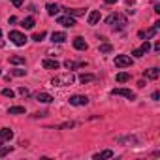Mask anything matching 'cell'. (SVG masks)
Instances as JSON below:
<instances>
[{
	"instance_id": "d590c367",
	"label": "cell",
	"mask_w": 160,
	"mask_h": 160,
	"mask_svg": "<svg viewBox=\"0 0 160 160\" xmlns=\"http://www.w3.org/2000/svg\"><path fill=\"white\" fill-rule=\"evenodd\" d=\"M0 36H2V30H0Z\"/></svg>"
},
{
	"instance_id": "d6986e66",
	"label": "cell",
	"mask_w": 160,
	"mask_h": 160,
	"mask_svg": "<svg viewBox=\"0 0 160 160\" xmlns=\"http://www.w3.org/2000/svg\"><path fill=\"white\" fill-rule=\"evenodd\" d=\"M34 23H36V21H34V17H27V19H23V23H21V25H23V28L30 30V28H34Z\"/></svg>"
},
{
	"instance_id": "8fae6325",
	"label": "cell",
	"mask_w": 160,
	"mask_h": 160,
	"mask_svg": "<svg viewBox=\"0 0 160 160\" xmlns=\"http://www.w3.org/2000/svg\"><path fill=\"white\" fill-rule=\"evenodd\" d=\"M73 47H75V49H79V51H85L89 45H87V42H85L81 36H77V38H73Z\"/></svg>"
},
{
	"instance_id": "52a82bcc",
	"label": "cell",
	"mask_w": 160,
	"mask_h": 160,
	"mask_svg": "<svg viewBox=\"0 0 160 160\" xmlns=\"http://www.w3.org/2000/svg\"><path fill=\"white\" fill-rule=\"evenodd\" d=\"M57 21H58V25H62V27H66V28L75 27V19H73L72 15H62V17H58Z\"/></svg>"
},
{
	"instance_id": "9a60e30c",
	"label": "cell",
	"mask_w": 160,
	"mask_h": 160,
	"mask_svg": "<svg viewBox=\"0 0 160 160\" xmlns=\"http://www.w3.org/2000/svg\"><path fill=\"white\" fill-rule=\"evenodd\" d=\"M13 138V132L10 128H0V139H4V141H10Z\"/></svg>"
},
{
	"instance_id": "ac0fdd59",
	"label": "cell",
	"mask_w": 160,
	"mask_h": 160,
	"mask_svg": "<svg viewBox=\"0 0 160 160\" xmlns=\"http://www.w3.org/2000/svg\"><path fill=\"white\" fill-rule=\"evenodd\" d=\"M94 79H96V77H94L92 73H81V75H79V81H81L83 85H85V83H91V81H94Z\"/></svg>"
},
{
	"instance_id": "7c38bea8",
	"label": "cell",
	"mask_w": 160,
	"mask_h": 160,
	"mask_svg": "<svg viewBox=\"0 0 160 160\" xmlns=\"http://www.w3.org/2000/svg\"><path fill=\"white\" fill-rule=\"evenodd\" d=\"M36 100L42 102V104H51V102H53V96L47 94V92H38V94H36Z\"/></svg>"
},
{
	"instance_id": "3957f363",
	"label": "cell",
	"mask_w": 160,
	"mask_h": 160,
	"mask_svg": "<svg viewBox=\"0 0 160 160\" xmlns=\"http://www.w3.org/2000/svg\"><path fill=\"white\" fill-rule=\"evenodd\" d=\"M10 40H12V43H15V45H19V47L28 42V38H27L23 32H19V30H12V32H10Z\"/></svg>"
},
{
	"instance_id": "5bb4252c",
	"label": "cell",
	"mask_w": 160,
	"mask_h": 160,
	"mask_svg": "<svg viewBox=\"0 0 160 160\" xmlns=\"http://www.w3.org/2000/svg\"><path fill=\"white\" fill-rule=\"evenodd\" d=\"M51 40H53V43H62V42H66V34L64 32H53Z\"/></svg>"
},
{
	"instance_id": "ba28073f",
	"label": "cell",
	"mask_w": 160,
	"mask_h": 160,
	"mask_svg": "<svg viewBox=\"0 0 160 160\" xmlns=\"http://www.w3.org/2000/svg\"><path fill=\"white\" fill-rule=\"evenodd\" d=\"M70 104L72 106H87L89 104V98L87 96H81V94H75L70 98Z\"/></svg>"
},
{
	"instance_id": "5b68a950",
	"label": "cell",
	"mask_w": 160,
	"mask_h": 160,
	"mask_svg": "<svg viewBox=\"0 0 160 160\" xmlns=\"http://www.w3.org/2000/svg\"><path fill=\"white\" fill-rule=\"evenodd\" d=\"M158 30H160V23H154V25H152L149 30H145V32L141 30V32H139V38H145V40H149V38H152V36H154Z\"/></svg>"
},
{
	"instance_id": "e575fe53",
	"label": "cell",
	"mask_w": 160,
	"mask_h": 160,
	"mask_svg": "<svg viewBox=\"0 0 160 160\" xmlns=\"http://www.w3.org/2000/svg\"><path fill=\"white\" fill-rule=\"evenodd\" d=\"M106 2H108V4H115V2H117V0H106Z\"/></svg>"
},
{
	"instance_id": "4fadbf2b",
	"label": "cell",
	"mask_w": 160,
	"mask_h": 160,
	"mask_svg": "<svg viewBox=\"0 0 160 160\" xmlns=\"http://www.w3.org/2000/svg\"><path fill=\"white\" fill-rule=\"evenodd\" d=\"M64 66H66L68 70H75V68H83V66H87V62H83V60H79V62H73V60H66V62H64Z\"/></svg>"
},
{
	"instance_id": "6da1fadb",
	"label": "cell",
	"mask_w": 160,
	"mask_h": 160,
	"mask_svg": "<svg viewBox=\"0 0 160 160\" xmlns=\"http://www.w3.org/2000/svg\"><path fill=\"white\" fill-rule=\"evenodd\" d=\"M106 23H108L111 28H115V30H122V28L128 25L126 17H124V15H121V13H111V15L106 19Z\"/></svg>"
},
{
	"instance_id": "4316f807",
	"label": "cell",
	"mask_w": 160,
	"mask_h": 160,
	"mask_svg": "<svg viewBox=\"0 0 160 160\" xmlns=\"http://www.w3.org/2000/svg\"><path fill=\"white\" fill-rule=\"evenodd\" d=\"M111 49H113V47H111L109 43H102V45H100V53H111Z\"/></svg>"
},
{
	"instance_id": "f546056e",
	"label": "cell",
	"mask_w": 160,
	"mask_h": 160,
	"mask_svg": "<svg viewBox=\"0 0 160 160\" xmlns=\"http://www.w3.org/2000/svg\"><path fill=\"white\" fill-rule=\"evenodd\" d=\"M25 73H27V70H19V68L17 70H12V75H15V77H23Z\"/></svg>"
},
{
	"instance_id": "f1b7e54d",
	"label": "cell",
	"mask_w": 160,
	"mask_h": 160,
	"mask_svg": "<svg viewBox=\"0 0 160 160\" xmlns=\"http://www.w3.org/2000/svg\"><path fill=\"white\" fill-rule=\"evenodd\" d=\"M43 38H45V32H36V34L32 36V40H34V42H42Z\"/></svg>"
},
{
	"instance_id": "cb8c5ba5",
	"label": "cell",
	"mask_w": 160,
	"mask_h": 160,
	"mask_svg": "<svg viewBox=\"0 0 160 160\" xmlns=\"http://www.w3.org/2000/svg\"><path fill=\"white\" fill-rule=\"evenodd\" d=\"M10 62L12 64H25V57H19V55H13V57H10Z\"/></svg>"
},
{
	"instance_id": "277c9868",
	"label": "cell",
	"mask_w": 160,
	"mask_h": 160,
	"mask_svg": "<svg viewBox=\"0 0 160 160\" xmlns=\"http://www.w3.org/2000/svg\"><path fill=\"white\" fill-rule=\"evenodd\" d=\"M132 58L128 57V55H117L115 57V66L117 68H128V66H132Z\"/></svg>"
},
{
	"instance_id": "8992f818",
	"label": "cell",
	"mask_w": 160,
	"mask_h": 160,
	"mask_svg": "<svg viewBox=\"0 0 160 160\" xmlns=\"http://www.w3.org/2000/svg\"><path fill=\"white\" fill-rule=\"evenodd\" d=\"M111 94H113V96H124V98H128V100H134V98H136V94H134L132 91H128V89H113Z\"/></svg>"
},
{
	"instance_id": "e0dca14e",
	"label": "cell",
	"mask_w": 160,
	"mask_h": 160,
	"mask_svg": "<svg viewBox=\"0 0 160 160\" xmlns=\"http://www.w3.org/2000/svg\"><path fill=\"white\" fill-rule=\"evenodd\" d=\"M111 156H113V151H109V149H108V151L96 152V154H94L92 158H94V160H104V158H111Z\"/></svg>"
},
{
	"instance_id": "603a6c76",
	"label": "cell",
	"mask_w": 160,
	"mask_h": 160,
	"mask_svg": "<svg viewBox=\"0 0 160 160\" xmlns=\"http://www.w3.org/2000/svg\"><path fill=\"white\" fill-rule=\"evenodd\" d=\"M58 12H60V8H58L57 4H47V13H49V15H57Z\"/></svg>"
},
{
	"instance_id": "836d02e7",
	"label": "cell",
	"mask_w": 160,
	"mask_h": 160,
	"mask_svg": "<svg viewBox=\"0 0 160 160\" xmlns=\"http://www.w3.org/2000/svg\"><path fill=\"white\" fill-rule=\"evenodd\" d=\"M160 98V92H152V100H158Z\"/></svg>"
},
{
	"instance_id": "ffe728a7",
	"label": "cell",
	"mask_w": 160,
	"mask_h": 160,
	"mask_svg": "<svg viewBox=\"0 0 160 160\" xmlns=\"http://www.w3.org/2000/svg\"><path fill=\"white\" fill-rule=\"evenodd\" d=\"M145 75H147L149 79H158L160 70H158V68H151V70H147V72H145Z\"/></svg>"
},
{
	"instance_id": "2e32d148",
	"label": "cell",
	"mask_w": 160,
	"mask_h": 160,
	"mask_svg": "<svg viewBox=\"0 0 160 160\" xmlns=\"http://www.w3.org/2000/svg\"><path fill=\"white\" fill-rule=\"evenodd\" d=\"M98 21H100V12L98 10H92L89 13V25H96Z\"/></svg>"
},
{
	"instance_id": "1f68e13d",
	"label": "cell",
	"mask_w": 160,
	"mask_h": 160,
	"mask_svg": "<svg viewBox=\"0 0 160 160\" xmlns=\"http://www.w3.org/2000/svg\"><path fill=\"white\" fill-rule=\"evenodd\" d=\"M10 2H12L13 6H17V8H19V6H23V2H25V0H10Z\"/></svg>"
},
{
	"instance_id": "d6a6232c",
	"label": "cell",
	"mask_w": 160,
	"mask_h": 160,
	"mask_svg": "<svg viewBox=\"0 0 160 160\" xmlns=\"http://www.w3.org/2000/svg\"><path fill=\"white\" fill-rule=\"evenodd\" d=\"M154 12L160 13V4H158V2H154Z\"/></svg>"
},
{
	"instance_id": "d4e9b609",
	"label": "cell",
	"mask_w": 160,
	"mask_h": 160,
	"mask_svg": "<svg viewBox=\"0 0 160 160\" xmlns=\"http://www.w3.org/2000/svg\"><path fill=\"white\" fill-rule=\"evenodd\" d=\"M85 10H66V15H72V17H77V15H83Z\"/></svg>"
},
{
	"instance_id": "44dd1931",
	"label": "cell",
	"mask_w": 160,
	"mask_h": 160,
	"mask_svg": "<svg viewBox=\"0 0 160 160\" xmlns=\"http://www.w3.org/2000/svg\"><path fill=\"white\" fill-rule=\"evenodd\" d=\"M8 113H10V115H23V113H25V108H23V106H13V108L8 109Z\"/></svg>"
},
{
	"instance_id": "30bf717a",
	"label": "cell",
	"mask_w": 160,
	"mask_h": 160,
	"mask_svg": "<svg viewBox=\"0 0 160 160\" xmlns=\"http://www.w3.org/2000/svg\"><path fill=\"white\" fill-rule=\"evenodd\" d=\"M42 66L45 68V70H58V60H55V58H45L43 62H42Z\"/></svg>"
},
{
	"instance_id": "83f0119b",
	"label": "cell",
	"mask_w": 160,
	"mask_h": 160,
	"mask_svg": "<svg viewBox=\"0 0 160 160\" xmlns=\"http://www.w3.org/2000/svg\"><path fill=\"white\" fill-rule=\"evenodd\" d=\"M2 96H6V98H13L15 92H13L12 89H2Z\"/></svg>"
},
{
	"instance_id": "7402d4cb",
	"label": "cell",
	"mask_w": 160,
	"mask_h": 160,
	"mask_svg": "<svg viewBox=\"0 0 160 160\" xmlns=\"http://www.w3.org/2000/svg\"><path fill=\"white\" fill-rule=\"evenodd\" d=\"M117 81H119V83H126V81H130V73H128V72H121V73H117Z\"/></svg>"
},
{
	"instance_id": "484cf974",
	"label": "cell",
	"mask_w": 160,
	"mask_h": 160,
	"mask_svg": "<svg viewBox=\"0 0 160 160\" xmlns=\"http://www.w3.org/2000/svg\"><path fill=\"white\" fill-rule=\"evenodd\" d=\"M13 151V147H10V145H6V147H0V158H4L8 152H12Z\"/></svg>"
},
{
	"instance_id": "4dcf8cb0",
	"label": "cell",
	"mask_w": 160,
	"mask_h": 160,
	"mask_svg": "<svg viewBox=\"0 0 160 160\" xmlns=\"http://www.w3.org/2000/svg\"><path fill=\"white\" fill-rule=\"evenodd\" d=\"M17 92H19L21 96H28V89H25V87H19V89H17Z\"/></svg>"
},
{
	"instance_id": "7a4b0ae2",
	"label": "cell",
	"mask_w": 160,
	"mask_h": 160,
	"mask_svg": "<svg viewBox=\"0 0 160 160\" xmlns=\"http://www.w3.org/2000/svg\"><path fill=\"white\" fill-rule=\"evenodd\" d=\"M73 73H62V75H57V77H53V85L55 87H66V85H72L73 83Z\"/></svg>"
},
{
	"instance_id": "9c48e42d",
	"label": "cell",
	"mask_w": 160,
	"mask_h": 160,
	"mask_svg": "<svg viewBox=\"0 0 160 160\" xmlns=\"http://www.w3.org/2000/svg\"><path fill=\"white\" fill-rule=\"evenodd\" d=\"M149 49H151V43H149V42L145 40L141 47H138V49H134V51H132V55H134L136 58H139V57H143V55H145V53H147Z\"/></svg>"
}]
</instances>
